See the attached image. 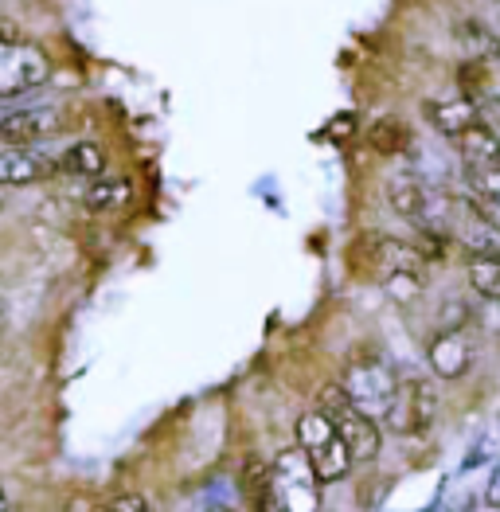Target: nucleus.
I'll return each mask as SVG.
<instances>
[{"label":"nucleus","instance_id":"nucleus-1","mask_svg":"<svg viewBox=\"0 0 500 512\" xmlns=\"http://www.w3.org/2000/svg\"><path fill=\"white\" fill-rule=\"evenodd\" d=\"M368 247H372L375 282L391 294V301L411 305L415 298H422V290H426V266H434V262L422 255L418 243H403V239L379 235Z\"/></svg>","mask_w":500,"mask_h":512},{"label":"nucleus","instance_id":"nucleus-2","mask_svg":"<svg viewBox=\"0 0 500 512\" xmlns=\"http://www.w3.org/2000/svg\"><path fill=\"white\" fill-rule=\"evenodd\" d=\"M297 446L309 454V462H313V470L321 473V481H340V477H348L352 462H356L352 446L344 442V434L336 430V423L321 407L297 419Z\"/></svg>","mask_w":500,"mask_h":512},{"label":"nucleus","instance_id":"nucleus-3","mask_svg":"<svg viewBox=\"0 0 500 512\" xmlns=\"http://www.w3.org/2000/svg\"><path fill=\"white\" fill-rule=\"evenodd\" d=\"M321 411H325L336 423V430L344 434V442L352 446L356 462H372L375 454H379V446H383L379 423H375V415L360 411V407L348 399L344 384H329L321 391Z\"/></svg>","mask_w":500,"mask_h":512},{"label":"nucleus","instance_id":"nucleus-4","mask_svg":"<svg viewBox=\"0 0 500 512\" xmlns=\"http://www.w3.org/2000/svg\"><path fill=\"white\" fill-rule=\"evenodd\" d=\"M391 208L395 215H403L411 227H442L450 231V196H438L426 180H418L411 172H399L387 184Z\"/></svg>","mask_w":500,"mask_h":512},{"label":"nucleus","instance_id":"nucleus-5","mask_svg":"<svg viewBox=\"0 0 500 512\" xmlns=\"http://www.w3.org/2000/svg\"><path fill=\"white\" fill-rule=\"evenodd\" d=\"M270 473H274V489L282 497V509H317L321 505V473L313 470V462L301 446L282 450Z\"/></svg>","mask_w":500,"mask_h":512},{"label":"nucleus","instance_id":"nucleus-6","mask_svg":"<svg viewBox=\"0 0 500 512\" xmlns=\"http://www.w3.org/2000/svg\"><path fill=\"white\" fill-rule=\"evenodd\" d=\"M51 79V63L43 55V47L24 40L0 43V98H16L28 94Z\"/></svg>","mask_w":500,"mask_h":512},{"label":"nucleus","instance_id":"nucleus-7","mask_svg":"<svg viewBox=\"0 0 500 512\" xmlns=\"http://www.w3.org/2000/svg\"><path fill=\"white\" fill-rule=\"evenodd\" d=\"M434 419H438V391L430 380H403L399 391H395V399H391V407H387V415H383V423L395 430V434H426V430L434 427Z\"/></svg>","mask_w":500,"mask_h":512},{"label":"nucleus","instance_id":"nucleus-8","mask_svg":"<svg viewBox=\"0 0 500 512\" xmlns=\"http://www.w3.org/2000/svg\"><path fill=\"white\" fill-rule=\"evenodd\" d=\"M344 391H348V399L360 411L383 419L387 407H391V399H395V391H399V380H395V372L383 360H356L344 372Z\"/></svg>","mask_w":500,"mask_h":512},{"label":"nucleus","instance_id":"nucleus-9","mask_svg":"<svg viewBox=\"0 0 500 512\" xmlns=\"http://www.w3.org/2000/svg\"><path fill=\"white\" fill-rule=\"evenodd\" d=\"M450 235L469 255L500 251V219L477 196H454L450 200Z\"/></svg>","mask_w":500,"mask_h":512},{"label":"nucleus","instance_id":"nucleus-10","mask_svg":"<svg viewBox=\"0 0 500 512\" xmlns=\"http://www.w3.org/2000/svg\"><path fill=\"white\" fill-rule=\"evenodd\" d=\"M59 129H63V110H55V106L16 110L0 122V145H40Z\"/></svg>","mask_w":500,"mask_h":512},{"label":"nucleus","instance_id":"nucleus-11","mask_svg":"<svg viewBox=\"0 0 500 512\" xmlns=\"http://www.w3.org/2000/svg\"><path fill=\"white\" fill-rule=\"evenodd\" d=\"M426 360H430L434 376H442V380H458V376L469 372V364H473V344H469V337L461 333V325L442 329L434 341L426 344Z\"/></svg>","mask_w":500,"mask_h":512},{"label":"nucleus","instance_id":"nucleus-12","mask_svg":"<svg viewBox=\"0 0 500 512\" xmlns=\"http://www.w3.org/2000/svg\"><path fill=\"white\" fill-rule=\"evenodd\" d=\"M51 169H59V165H51L32 145H4L0 149V188H20V184L43 180V176H51Z\"/></svg>","mask_w":500,"mask_h":512},{"label":"nucleus","instance_id":"nucleus-13","mask_svg":"<svg viewBox=\"0 0 500 512\" xmlns=\"http://www.w3.org/2000/svg\"><path fill=\"white\" fill-rule=\"evenodd\" d=\"M454 145H458V157L465 169H497L500 165V133L485 126L481 118L465 133H458Z\"/></svg>","mask_w":500,"mask_h":512},{"label":"nucleus","instance_id":"nucleus-14","mask_svg":"<svg viewBox=\"0 0 500 512\" xmlns=\"http://www.w3.org/2000/svg\"><path fill=\"white\" fill-rule=\"evenodd\" d=\"M422 114H426V122L438 129L442 137H458L465 129L473 126L477 118H481V110H477V102H469V98H454V102H426L422 106Z\"/></svg>","mask_w":500,"mask_h":512},{"label":"nucleus","instance_id":"nucleus-15","mask_svg":"<svg viewBox=\"0 0 500 512\" xmlns=\"http://www.w3.org/2000/svg\"><path fill=\"white\" fill-rule=\"evenodd\" d=\"M129 200H133V184L125 176H114V172L90 176V184H86L83 192V204L90 212H118Z\"/></svg>","mask_w":500,"mask_h":512},{"label":"nucleus","instance_id":"nucleus-16","mask_svg":"<svg viewBox=\"0 0 500 512\" xmlns=\"http://www.w3.org/2000/svg\"><path fill=\"white\" fill-rule=\"evenodd\" d=\"M454 43L461 47L465 59H481V63H493L500 55V40L489 24H481L477 16H465L454 24Z\"/></svg>","mask_w":500,"mask_h":512},{"label":"nucleus","instance_id":"nucleus-17","mask_svg":"<svg viewBox=\"0 0 500 512\" xmlns=\"http://www.w3.org/2000/svg\"><path fill=\"white\" fill-rule=\"evenodd\" d=\"M59 172H67V176H98V172H106V153H102V145L98 141H75L71 149H63V157L55 161Z\"/></svg>","mask_w":500,"mask_h":512},{"label":"nucleus","instance_id":"nucleus-18","mask_svg":"<svg viewBox=\"0 0 500 512\" xmlns=\"http://www.w3.org/2000/svg\"><path fill=\"white\" fill-rule=\"evenodd\" d=\"M368 145L383 157H395V153H407L411 149V126L403 118H379L368 129Z\"/></svg>","mask_w":500,"mask_h":512},{"label":"nucleus","instance_id":"nucleus-19","mask_svg":"<svg viewBox=\"0 0 500 512\" xmlns=\"http://www.w3.org/2000/svg\"><path fill=\"white\" fill-rule=\"evenodd\" d=\"M469 286L485 301H500V251L469 255Z\"/></svg>","mask_w":500,"mask_h":512},{"label":"nucleus","instance_id":"nucleus-20","mask_svg":"<svg viewBox=\"0 0 500 512\" xmlns=\"http://www.w3.org/2000/svg\"><path fill=\"white\" fill-rule=\"evenodd\" d=\"M465 184H469V196H477L500 219V165L497 169H465Z\"/></svg>","mask_w":500,"mask_h":512},{"label":"nucleus","instance_id":"nucleus-21","mask_svg":"<svg viewBox=\"0 0 500 512\" xmlns=\"http://www.w3.org/2000/svg\"><path fill=\"white\" fill-rule=\"evenodd\" d=\"M477 110H481V122L500 133V94H481L477 98Z\"/></svg>","mask_w":500,"mask_h":512},{"label":"nucleus","instance_id":"nucleus-22","mask_svg":"<svg viewBox=\"0 0 500 512\" xmlns=\"http://www.w3.org/2000/svg\"><path fill=\"white\" fill-rule=\"evenodd\" d=\"M149 505L141 501V497H114L110 501V512H145Z\"/></svg>","mask_w":500,"mask_h":512},{"label":"nucleus","instance_id":"nucleus-23","mask_svg":"<svg viewBox=\"0 0 500 512\" xmlns=\"http://www.w3.org/2000/svg\"><path fill=\"white\" fill-rule=\"evenodd\" d=\"M485 501H489L493 509H500V462H497V470H493V477H489V489H485Z\"/></svg>","mask_w":500,"mask_h":512},{"label":"nucleus","instance_id":"nucleus-24","mask_svg":"<svg viewBox=\"0 0 500 512\" xmlns=\"http://www.w3.org/2000/svg\"><path fill=\"white\" fill-rule=\"evenodd\" d=\"M4 40H20V28H16V20H8V16H0V43Z\"/></svg>","mask_w":500,"mask_h":512},{"label":"nucleus","instance_id":"nucleus-25","mask_svg":"<svg viewBox=\"0 0 500 512\" xmlns=\"http://www.w3.org/2000/svg\"><path fill=\"white\" fill-rule=\"evenodd\" d=\"M8 509V497H4V489H0V512Z\"/></svg>","mask_w":500,"mask_h":512}]
</instances>
